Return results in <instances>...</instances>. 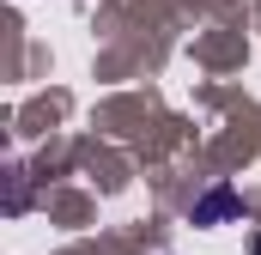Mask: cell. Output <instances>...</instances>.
Instances as JSON below:
<instances>
[{"label": "cell", "mask_w": 261, "mask_h": 255, "mask_svg": "<svg viewBox=\"0 0 261 255\" xmlns=\"http://www.w3.org/2000/svg\"><path fill=\"white\" fill-rule=\"evenodd\" d=\"M231 213H237V189H225V183L206 194V200H195V225H219V219H231Z\"/></svg>", "instance_id": "obj_1"}, {"label": "cell", "mask_w": 261, "mask_h": 255, "mask_svg": "<svg viewBox=\"0 0 261 255\" xmlns=\"http://www.w3.org/2000/svg\"><path fill=\"white\" fill-rule=\"evenodd\" d=\"M255 255H261V243H255Z\"/></svg>", "instance_id": "obj_2"}]
</instances>
